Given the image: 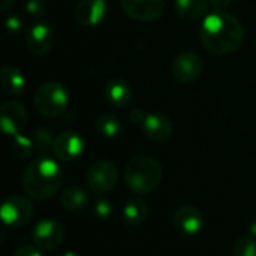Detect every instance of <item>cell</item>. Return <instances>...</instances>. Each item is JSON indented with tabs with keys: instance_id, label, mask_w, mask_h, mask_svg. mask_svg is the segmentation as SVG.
I'll return each mask as SVG.
<instances>
[{
	"instance_id": "1",
	"label": "cell",
	"mask_w": 256,
	"mask_h": 256,
	"mask_svg": "<svg viewBox=\"0 0 256 256\" xmlns=\"http://www.w3.org/2000/svg\"><path fill=\"white\" fill-rule=\"evenodd\" d=\"M201 44L213 54H231L237 51L244 39V28L237 16L225 10L206 15L201 30Z\"/></svg>"
},
{
	"instance_id": "2",
	"label": "cell",
	"mask_w": 256,
	"mask_h": 256,
	"mask_svg": "<svg viewBox=\"0 0 256 256\" xmlns=\"http://www.w3.org/2000/svg\"><path fill=\"white\" fill-rule=\"evenodd\" d=\"M63 180L60 165L46 156L30 162L22 172V189L30 198L44 201L57 194Z\"/></svg>"
},
{
	"instance_id": "3",
	"label": "cell",
	"mask_w": 256,
	"mask_h": 256,
	"mask_svg": "<svg viewBox=\"0 0 256 256\" xmlns=\"http://www.w3.org/2000/svg\"><path fill=\"white\" fill-rule=\"evenodd\" d=\"M124 182L135 194L153 192L162 180V168L159 162L150 156H136L124 166Z\"/></svg>"
},
{
	"instance_id": "4",
	"label": "cell",
	"mask_w": 256,
	"mask_h": 256,
	"mask_svg": "<svg viewBox=\"0 0 256 256\" xmlns=\"http://www.w3.org/2000/svg\"><path fill=\"white\" fill-rule=\"evenodd\" d=\"M33 104L36 110L45 117L63 116L69 105V94L63 84L56 81L44 82L34 92Z\"/></svg>"
},
{
	"instance_id": "5",
	"label": "cell",
	"mask_w": 256,
	"mask_h": 256,
	"mask_svg": "<svg viewBox=\"0 0 256 256\" xmlns=\"http://www.w3.org/2000/svg\"><path fill=\"white\" fill-rule=\"evenodd\" d=\"M118 180L117 166L110 160H99L90 165L86 172V184L96 194H105L111 190Z\"/></svg>"
},
{
	"instance_id": "6",
	"label": "cell",
	"mask_w": 256,
	"mask_h": 256,
	"mask_svg": "<svg viewBox=\"0 0 256 256\" xmlns=\"http://www.w3.org/2000/svg\"><path fill=\"white\" fill-rule=\"evenodd\" d=\"M0 214L4 225L20 228L30 222L33 216V204L30 202V200L21 195H14L3 202Z\"/></svg>"
},
{
	"instance_id": "7",
	"label": "cell",
	"mask_w": 256,
	"mask_h": 256,
	"mask_svg": "<svg viewBox=\"0 0 256 256\" xmlns=\"http://www.w3.org/2000/svg\"><path fill=\"white\" fill-rule=\"evenodd\" d=\"M204 70L202 58L194 51H183L180 52L171 64L172 76L183 84H189L195 81Z\"/></svg>"
},
{
	"instance_id": "8",
	"label": "cell",
	"mask_w": 256,
	"mask_h": 256,
	"mask_svg": "<svg viewBox=\"0 0 256 256\" xmlns=\"http://www.w3.org/2000/svg\"><path fill=\"white\" fill-rule=\"evenodd\" d=\"M64 238L63 226L54 219H44L33 228V242L44 250L57 249Z\"/></svg>"
},
{
	"instance_id": "9",
	"label": "cell",
	"mask_w": 256,
	"mask_h": 256,
	"mask_svg": "<svg viewBox=\"0 0 256 256\" xmlns=\"http://www.w3.org/2000/svg\"><path fill=\"white\" fill-rule=\"evenodd\" d=\"M54 32L46 22H34L26 33V48L33 56H44L54 45Z\"/></svg>"
},
{
	"instance_id": "10",
	"label": "cell",
	"mask_w": 256,
	"mask_h": 256,
	"mask_svg": "<svg viewBox=\"0 0 256 256\" xmlns=\"http://www.w3.org/2000/svg\"><path fill=\"white\" fill-rule=\"evenodd\" d=\"M174 228L178 234L184 237L198 236L204 228V216L202 213L192 206L178 207L174 213Z\"/></svg>"
},
{
	"instance_id": "11",
	"label": "cell",
	"mask_w": 256,
	"mask_h": 256,
	"mask_svg": "<svg viewBox=\"0 0 256 256\" xmlns=\"http://www.w3.org/2000/svg\"><path fill=\"white\" fill-rule=\"evenodd\" d=\"M122 8L128 16L150 22L164 14L165 0H122Z\"/></svg>"
},
{
	"instance_id": "12",
	"label": "cell",
	"mask_w": 256,
	"mask_h": 256,
	"mask_svg": "<svg viewBox=\"0 0 256 256\" xmlns=\"http://www.w3.org/2000/svg\"><path fill=\"white\" fill-rule=\"evenodd\" d=\"M0 123L6 135H12V136L20 135L27 126L26 108L15 100H9L3 104L0 110Z\"/></svg>"
},
{
	"instance_id": "13",
	"label": "cell",
	"mask_w": 256,
	"mask_h": 256,
	"mask_svg": "<svg viewBox=\"0 0 256 256\" xmlns=\"http://www.w3.org/2000/svg\"><path fill=\"white\" fill-rule=\"evenodd\" d=\"M84 152V140L72 130L62 132L54 138L52 153L62 162H70L81 156Z\"/></svg>"
},
{
	"instance_id": "14",
	"label": "cell",
	"mask_w": 256,
	"mask_h": 256,
	"mask_svg": "<svg viewBox=\"0 0 256 256\" xmlns=\"http://www.w3.org/2000/svg\"><path fill=\"white\" fill-rule=\"evenodd\" d=\"M108 14V4L105 0H80L75 6V18L86 27H94L100 24Z\"/></svg>"
},
{
	"instance_id": "15",
	"label": "cell",
	"mask_w": 256,
	"mask_h": 256,
	"mask_svg": "<svg viewBox=\"0 0 256 256\" xmlns=\"http://www.w3.org/2000/svg\"><path fill=\"white\" fill-rule=\"evenodd\" d=\"M141 126H142L144 135L150 138L152 141H165L172 134V123L170 117L159 114V112L147 114Z\"/></svg>"
},
{
	"instance_id": "16",
	"label": "cell",
	"mask_w": 256,
	"mask_h": 256,
	"mask_svg": "<svg viewBox=\"0 0 256 256\" xmlns=\"http://www.w3.org/2000/svg\"><path fill=\"white\" fill-rule=\"evenodd\" d=\"M105 99L112 108H124L132 99V90L123 80H111L105 86Z\"/></svg>"
},
{
	"instance_id": "17",
	"label": "cell",
	"mask_w": 256,
	"mask_h": 256,
	"mask_svg": "<svg viewBox=\"0 0 256 256\" xmlns=\"http://www.w3.org/2000/svg\"><path fill=\"white\" fill-rule=\"evenodd\" d=\"M2 88L10 96H21L26 88V78L15 66L4 64L2 68Z\"/></svg>"
},
{
	"instance_id": "18",
	"label": "cell",
	"mask_w": 256,
	"mask_h": 256,
	"mask_svg": "<svg viewBox=\"0 0 256 256\" xmlns=\"http://www.w3.org/2000/svg\"><path fill=\"white\" fill-rule=\"evenodd\" d=\"M60 204L69 212H81L88 204V195L80 186H68L60 194Z\"/></svg>"
},
{
	"instance_id": "19",
	"label": "cell",
	"mask_w": 256,
	"mask_h": 256,
	"mask_svg": "<svg viewBox=\"0 0 256 256\" xmlns=\"http://www.w3.org/2000/svg\"><path fill=\"white\" fill-rule=\"evenodd\" d=\"M207 0H176V12L186 21H195L207 14Z\"/></svg>"
},
{
	"instance_id": "20",
	"label": "cell",
	"mask_w": 256,
	"mask_h": 256,
	"mask_svg": "<svg viewBox=\"0 0 256 256\" xmlns=\"http://www.w3.org/2000/svg\"><path fill=\"white\" fill-rule=\"evenodd\" d=\"M123 220L130 226L141 225L147 218V204L141 198L129 200L123 207Z\"/></svg>"
},
{
	"instance_id": "21",
	"label": "cell",
	"mask_w": 256,
	"mask_h": 256,
	"mask_svg": "<svg viewBox=\"0 0 256 256\" xmlns=\"http://www.w3.org/2000/svg\"><path fill=\"white\" fill-rule=\"evenodd\" d=\"M96 130L105 138H114L122 132V122L117 116L111 112L100 114L94 122Z\"/></svg>"
},
{
	"instance_id": "22",
	"label": "cell",
	"mask_w": 256,
	"mask_h": 256,
	"mask_svg": "<svg viewBox=\"0 0 256 256\" xmlns=\"http://www.w3.org/2000/svg\"><path fill=\"white\" fill-rule=\"evenodd\" d=\"M32 140H33V146H34V152H38L39 154H44L50 148H52V142H54L52 134L45 128H39L38 130H34Z\"/></svg>"
},
{
	"instance_id": "23",
	"label": "cell",
	"mask_w": 256,
	"mask_h": 256,
	"mask_svg": "<svg viewBox=\"0 0 256 256\" xmlns=\"http://www.w3.org/2000/svg\"><path fill=\"white\" fill-rule=\"evenodd\" d=\"M12 152L18 159H27L32 156V153L34 152V146H33V140L22 136L21 134L14 136L12 141Z\"/></svg>"
},
{
	"instance_id": "24",
	"label": "cell",
	"mask_w": 256,
	"mask_h": 256,
	"mask_svg": "<svg viewBox=\"0 0 256 256\" xmlns=\"http://www.w3.org/2000/svg\"><path fill=\"white\" fill-rule=\"evenodd\" d=\"M234 256H256V237H240L234 244Z\"/></svg>"
},
{
	"instance_id": "25",
	"label": "cell",
	"mask_w": 256,
	"mask_h": 256,
	"mask_svg": "<svg viewBox=\"0 0 256 256\" xmlns=\"http://www.w3.org/2000/svg\"><path fill=\"white\" fill-rule=\"evenodd\" d=\"M46 9H48V2L46 0H27L26 2V10L33 18L44 16Z\"/></svg>"
},
{
	"instance_id": "26",
	"label": "cell",
	"mask_w": 256,
	"mask_h": 256,
	"mask_svg": "<svg viewBox=\"0 0 256 256\" xmlns=\"http://www.w3.org/2000/svg\"><path fill=\"white\" fill-rule=\"evenodd\" d=\"M111 213H112V206H111V202L108 200L100 198V200L96 201V204H94V214L99 219H106V218L111 216Z\"/></svg>"
},
{
	"instance_id": "27",
	"label": "cell",
	"mask_w": 256,
	"mask_h": 256,
	"mask_svg": "<svg viewBox=\"0 0 256 256\" xmlns=\"http://www.w3.org/2000/svg\"><path fill=\"white\" fill-rule=\"evenodd\" d=\"M6 30L9 34H16L22 30V20L20 15H15V14H10L8 15L6 18Z\"/></svg>"
},
{
	"instance_id": "28",
	"label": "cell",
	"mask_w": 256,
	"mask_h": 256,
	"mask_svg": "<svg viewBox=\"0 0 256 256\" xmlns=\"http://www.w3.org/2000/svg\"><path fill=\"white\" fill-rule=\"evenodd\" d=\"M12 256H44L40 254L39 248H33V246H22L20 249H16Z\"/></svg>"
},
{
	"instance_id": "29",
	"label": "cell",
	"mask_w": 256,
	"mask_h": 256,
	"mask_svg": "<svg viewBox=\"0 0 256 256\" xmlns=\"http://www.w3.org/2000/svg\"><path fill=\"white\" fill-rule=\"evenodd\" d=\"M146 116L147 114H144V111H141L140 108H135L129 112V118L136 124H142V122L146 120Z\"/></svg>"
},
{
	"instance_id": "30",
	"label": "cell",
	"mask_w": 256,
	"mask_h": 256,
	"mask_svg": "<svg viewBox=\"0 0 256 256\" xmlns=\"http://www.w3.org/2000/svg\"><path fill=\"white\" fill-rule=\"evenodd\" d=\"M210 3L216 10H225V8L230 6L231 0H210Z\"/></svg>"
},
{
	"instance_id": "31",
	"label": "cell",
	"mask_w": 256,
	"mask_h": 256,
	"mask_svg": "<svg viewBox=\"0 0 256 256\" xmlns=\"http://www.w3.org/2000/svg\"><path fill=\"white\" fill-rule=\"evenodd\" d=\"M14 0H0V10L2 12H8L9 8L12 6Z\"/></svg>"
},
{
	"instance_id": "32",
	"label": "cell",
	"mask_w": 256,
	"mask_h": 256,
	"mask_svg": "<svg viewBox=\"0 0 256 256\" xmlns=\"http://www.w3.org/2000/svg\"><path fill=\"white\" fill-rule=\"evenodd\" d=\"M249 231H250V236H254L256 237V219L250 224V226H249Z\"/></svg>"
},
{
	"instance_id": "33",
	"label": "cell",
	"mask_w": 256,
	"mask_h": 256,
	"mask_svg": "<svg viewBox=\"0 0 256 256\" xmlns=\"http://www.w3.org/2000/svg\"><path fill=\"white\" fill-rule=\"evenodd\" d=\"M62 256H78V254H75V252H72V250H68V252H64Z\"/></svg>"
}]
</instances>
